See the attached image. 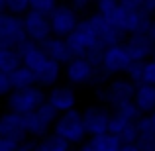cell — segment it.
Here are the masks:
<instances>
[{"label":"cell","mask_w":155,"mask_h":151,"mask_svg":"<svg viewBox=\"0 0 155 151\" xmlns=\"http://www.w3.org/2000/svg\"><path fill=\"white\" fill-rule=\"evenodd\" d=\"M112 22L124 38H130L136 34H147L153 16L149 14L145 0H122Z\"/></svg>","instance_id":"obj_1"},{"label":"cell","mask_w":155,"mask_h":151,"mask_svg":"<svg viewBox=\"0 0 155 151\" xmlns=\"http://www.w3.org/2000/svg\"><path fill=\"white\" fill-rule=\"evenodd\" d=\"M87 22H88V28H91V34H92L94 49L98 53H104L106 49H110V47L124 43L122 41L124 35L114 26V22L108 20V18H104V16H100L98 12H91V14L87 16Z\"/></svg>","instance_id":"obj_2"},{"label":"cell","mask_w":155,"mask_h":151,"mask_svg":"<svg viewBox=\"0 0 155 151\" xmlns=\"http://www.w3.org/2000/svg\"><path fill=\"white\" fill-rule=\"evenodd\" d=\"M53 133L59 137H63L67 143L71 145H83L87 141V128H84L83 112L81 110H71L67 114H61L59 120L53 126Z\"/></svg>","instance_id":"obj_3"},{"label":"cell","mask_w":155,"mask_h":151,"mask_svg":"<svg viewBox=\"0 0 155 151\" xmlns=\"http://www.w3.org/2000/svg\"><path fill=\"white\" fill-rule=\"evenodd\" d=\"M47 102V92L41 87H31L26 90H14L6 98V108L8 112L20 114V116H28L39 110Z\"/></svg>","instance_id":"obj_4"},{"label":"cell","mask_w":155,"mask_h":151,"mask_svg":"<svg viewBox=\"0 0 155 151\" xmlns=\"http://www.w3.org/2000/svg\"><path fill=\"white\" fill-rule=\"evenodd\" d=\"M136 88H137V84L132 83L126 75L116 77V79H112L106 87L98 88V100H100V104H106L108 108L116 110L118 106L134 100Z\"/></svg>","instance_id":"obj_5"},{"label":"cell","mask_w":155,"mask_h":151,"mask_svg":"<svg viewBox=\"0 0 155 151\" xmlns=\"http://www.w3.org/2000/svg\"><path fill=\"white\" fill-rule=\"evenodd\" d=\"M61 114L57 112L55 108L49 104V102H45V104L41 106L39 110H35L34 114H28L26 118V130H28V136H30V140H43V137H47L49 133H53V126H55V122L59 120Z\"/></svg>","instance_id":"obj_6"},{"label":"cell","mask_w":155,"mask_h":151,"mask_svg":"<svg viewBox=\"0 0 155 151\" xmlns=\"http://www.w3.org/2000/svg\"><path fill=\"white\" fill-rule=\"evenodd\" d=\"M30 41L24 26V18L12 14H0V47L4 49H22Z\"/></svg>","instance_id":"obj_7"},{"label":"cell","mask_w":155,"mask_h":151,"mask_svg":"<svg viewBox=\"0 0 155 151\" xmlns=\"http://www.w3.org/2000/svg\"><path fill=\"white\" fill-rule=\"evenodd\" d=\"M112 108H108L106 104H88L83 110V120L84 128H87L88 137H98L102 133L110 132V122H112Z\"/></svg>","instance_id":"obj_8"},{"label":"cell","mask_w":155,"mask_h":151,"mask_svg":"<svg viewBox=\"0 0 155 151\" xmlns=\"http://www.w3.org/2000/svg\"><path fill=\"white\" fill-rule=\"evenodd\" d=\"M100 65L92 63L87 57H75L69 65H65V79L71 87H92Z\"/></svg>","instance_id":"obj_9"},{"label":"cell","mask_w":155,"mask_h":151,"mask_svg":"<svg viewBox=\"0 0 155 151\" xmlns=\"http://www.w3.org/2000/svg\"><path fill=\"white\" fill-rule=\"evenodd\" d=\"M132 63L134 61H132V57H130L128 49L124 47V43H120V45H114V47H110V49H106L102 53L100 69H102V73L108 79L110 77L116 79V77H124Z\"/></svg>","instance_id":"obj_10"},{"label":"cell","mask_w":155,"mask_h":151,"mask_svg":"<svg viewBox=\"0 0 155 151\" xmlns=\"http://www.w3.org/2000/svg\"><path fill=\"white\" fill-rule=\"evenodd\" d=\"M51 20V30L55 38L67 39L73 31L77 30V26L81 24V14L71 6V4H59L57 10L49 16Z\"/></svg>","instance_id":"obj_11"},{"label":"cell","mask_w":155,"mask_h":151,"mask_svg":"<svg viewBox=\"0 0 155 151\" xmlns=\"http://www.w3.org/2000/svg\"><path fill=\"white\" fill-rule=\"evenodd\" d=\"M24 26H26V34L28 39L38 45H43L47 39L53 38V30H51V20L49 16H43L35 10H30L24 16Z\"/></svg>","instance_id":"obj_12"},{"label":"cell","mask_w":155,"mask_h":151,"mask_svg":"<svg viewBox=\"0 0 155 151\" xmlns=\"http://www.w3.org/2000/svg\"><path fill=\"white\" fill-rule=\"evenodd\" d=\"M0 137L2 140H12L16 143H24L30 140L26 130V118L14 112H4L0 118Z\"/></svg>","instance_id":"obj_13"},{"label":"cell","mask_w":155,"mask_h":151,"mask_svg":"<svg viewBox=\"0 0 155 151\" xmlns=\"http://www.w3.org/2000/svg\"><path fill=\"white\" fill-rule=\"evenodd\" d=\"M124 47L128 49L134 63H147L153 59L155 43L147 34H136L124 39Z\"/></svg>","instance_id":"obj_14"},{"label":"cell","mask_w":155,"mask_h":151,"mask_svg":"<svg viewBox=\"0 0 155 151\" xmlns=\"http://www.w3.org/2000/svg\"><path fill=\"white\" fill-rule=\"evenodd\" d=\"M47 102L57 110L59 114H67L71 110H77V92L71 84H57L47 92Z\"/></svg>","instance_id":"obj_15"},{"label":"cell","mask_w":155,"mask_h":151,"mask_svg":"<svg viewBox=\"0 0 155 151\" xmlns=\"http://www.w3.org/2000/svg\"><path fill=\"white\" fill-rule=\"evenodd\" d=\"M20 53H22L24 67H28L35 77H38L51 61V57L43 51V47L38 45V43H34V41H28L26 45L20 49Z\"/></svg>","instance_id":"obj_16"},{"label":"cell","mask_w":155,"mask_h":151,"mask_svg":"<svg viewBox=\"0 0 155 151\" xmlns=\"http://www.w3.org/2000/svg\"><path fill=\"white\" fill-rule=\"evenodd\" d=\"M41 47L53 61H57V63H61V65H69L73 59H75V55H73L67 39H61V38H55V35H53V38L47 39Z\"/></svg>","instance_id":"obj_17"},{"label":"cell","mask_w":155,"mask_h":151,"mask_svg":"<svg viewBox=\"0 0 155 151\" xmlns=\"http://www.w3.org/2000/svg\"><path fill=\"white\" fill-rule=\"evenodd\" d=\"M134 104L137 106L143 116H151L155 112V87L147 83L137 84L136 94H134Z\"/></svg>","instance_id":"obj_18"},{"label":"cell","mask_w":155,"mask_h":151,"mask_svg":"<svg viewBox=\"0 0 155 151\" xmlns=\"http://www.w3.org/2000/svg\"><path fill=\"white\" fill-rule=\"evenodd\" d=\"M137 132H140V140H137V147L141 151H155V126L149 116H141L136 122Z\"/></svg>","instance_id":"obj_19"},{"label":"cell","mask_w":155,"mask_h":151,"mask_svg":"<svg viewBox=\"0 0 155 151\" xmlns=\"http://www.w3.org/2000/svg\"><path fill=\"white\" fill-rule=\"evenodd\" d=\"M63 75H65L63 65L51 59L49 65H47V67L38 75V87H41L43 90H45V88H49V90H51L53 87H57V84H59V79Z\"/></svg>","instance_id":"obj_20"},{"label":"cell","mask_w":155,"mask_h":151,"mask_svg":"<svg viewBox=\"0 0 155 151\" xmlns=\"http://www.w3.org/2000/svg\"><path fill=\"white\" fill-rule=\"evenodd\" d=\"M20 67H24L22 53L18 49H4V47H0V73L2 75H12Z\"/></svg>","instance_id":"obj_21"},{"label":"cell","mask_w":155,"mask_h":151,"mask_svg":"<svg viewBox=\"0 0 155 151\" xmlns=\"http://www.w3.org/2000/svg\"><path fill=\"white\" fill-rule=\"evenodd\" d=\"M10 80H12L14 90H26V88L38 87V77H35L28 67H20L16 73H12Z\"/></svg>","instance_id":"obj_22"},{"label":"cell","mask_w":155,"mask_h":151,"mask_svg":"<svg viewBox=\"0 0 155 151\" xmlns=\"http://www.w3.org/2000/svg\"><path fill=\"white\" fill-rule=\"evenodd\" d=\"M34 151H71V143L63 140V137L49 133L47 137L35 141V149Z\"/></svg>","instance_id":"obj_23"},{"label":"cell","mask_w":155,"mask_h":151,"mask_svg":"<svg viewBox=\"0 0 155 151\" xmlns=\"http://www.w3.org/2000/svg\"><path fill=\"white\" fill-rule=\"evenodd\" d=\"M31 10V2L28 0H0V14H12V16H24Z\"/></svg>","instance_id":"obj_24"},{"label":"cell","mask_w":155,"mask_h":151,"mask_svg":"<svg viewBox=\"0 0 155 151\" xmlns=\"http://www.w3.org/2000/svg\"><path fill=\"white\" fill-rule=\"evenodd\" d=\"M92 141H94V145L98 147V151H120L122 149V140L118 136H114V133H102V136L98 137H91Z\"/></svg>","instance_id":"obj_25"},{"label":"cell","mask_w":155,"mask_h":151,"mask_svg":"<svg viewBox=\"0 0 155 151\" xmlns=\"http://www.w3.org/2000/svg\"><path fill=\"white\" fill-rule=\"evenodd\" d=\"M114 112H116L118 116H122L124 120L132 122V124H136V122L140 120L141 116H143V114H141L140 110H137V106L134 104V100H132V102H126V104H122V106H118V108L114 110Z\"/></svg>","instance_id":"obj_26"},{"label":"cell","mask_w":155,"mask_h":151,"mask_svg":"<svg viewBox=\"0 0 155 151\" xmlns=\"http://www.w3.org/2000/svg\"><path fill=\"white\" fill-rule=\"evenodd\" d=\"M118 6H120V2H116V0H102V2H98L94 6V12H98L100 16L112 20L118 12Z\"/></svg>","instance_id":"obj_27"},{"label":"cell","mask_w":155,"mask_h":151,"mask_svg":"<svg viewBox=\"0 0 155 151\" xmlns=\"http://www.w3.org/2000/svg\"><path fill=\"white\" fill-rule=\"evenodd\" d=\"M57 6H59V4H57L55 0H31V10L39 12V14H43V16H51L53 12L57 10Z\"/></svg>","instance_id":"obj_28"},{"label":"cell","mask_w":155,"mask_h":151,"mask_svg":"<svg viewBox=\"0 0 155 151\" xmlns=\"http://www.w3.org/2000/svg\"><path fill=\"white\" fill-rule=\"evenodd\" d=\"M143 67H145V63H132L130 69L126 71V77H128L132 83L141 84L143 83Z\"/></svg>","instance_id":"obj_29"},{"label":"cell","mask_w":155,"mask_h":151,"mask_svg":"<svg viewBox=\"0 0 155 151\" xmlns=\"http://www.w3.org/2000/svg\"><path fill=\"white\" fill-rule=\"evenodd\" d=\"M128 126H132V122H128V120H124L122 116H118L116 112H114V116H112V122H110V133H114V136H118L120 137L122 136V132H124Z\"/></svg>","instance_id":"obj_30"},{"label":"cell","mask_w":155,"mask_h":151,"mask_svg":"<svg viewBox=\"0 0 155 151\" xmlns=\"http://www.w3.org/2000/svg\"><path fill=\"white\" fill-rule=\"evenodd\" d=\"M143 83L155 87V59L145 63V67H143Z\"/></svg>","instance_id":"obj_31"},{"label":"cell","mask_w":155,"mask_h":151,"mask_svg":"<svg viewBox=\"0 0 155 151\" xmlns=\"http://www.w3.org/2000/svg\"><path fill=\"white\" fill-rule=\"evenodd\" d=\"M12 92H14V87H12L10 75H2V73H0V94H4L8 98Z\"/></svg>","instance_id":"obj_32"},{"label":"cell","mask_w":155,"mask_h":151,"mask_svg":"<svg viewBox=\"0 0 155 151\" xmlns=\"http://www.w3.org/2000/svg\"><path fill=\"white\" fill-rule=\"evenodd\" d=\"M71 6L75 8V10L79 12L81 16H83V14H87V12L91 10V2H88V0H73V2H71Z\"/></svg>","instance_id":"obj_33"},{"label":"cell","mask_w":155,"mask_h":151,"mask_svg":"<svg viewBox=\"0 0 155 151\" xmlns=\"http://www.w3.org/2000/svg\"><path fill=\"white\" fill-rule=\"evenodd\" d=\"M77 151H98V147H96L94 141H92L91 137H88V140L84 141L83 145H79V149H77Z\"/></svg>","instance_id":"obj_34"},{"label":"cell","mask_w":155,"mask_h":151,"mask_svg":"<svg viewBox=\"0 0 155 151\" xmlns=\"http://www.w3.org/2000/svg\"><path fill=\"white\" fill-rule=\"evenodd\" d=\"M35 149V140H28L18 147V151H34Z\"/></svg>","instance_id":"obj_35"},{"label":"cell","mask_w":155,"mask_h":151,"mask_svg":"<svg viewBox=\"0 0 155 151\" xmlns=\"http://www.w3.org/2000/svg\"><path fill=\"white\" fill-rule=\"evenodd\" d=\"M145 6H147V10H149V14L155 18V0H145Z\"/></svg>","instance_id":"obj_36"},{"label":"cell","mask_w":155,"mask_h":151,"mask_svg":"<svg viewBox=\"0 0 155 151\" xmlns=\"http://www.w3.org/2000/svg\"><path fill=\"white\" fill-rule=\"evenodd\" d=\"M120 151H141L137 145H122V149Z\"/></svg>","instance_id":"obj_37"},{"label":"cell","mask_w":155,"mask_h":151,"mask_svg":"<svg viewBox=\"0 0 155 151\" xmlns=\"http://www.w3.org/2000/svg\"><path fill=\"white\" fill-rule=\"evenodd\" d=\"M147 35L153 39V43H155V18H153V24H151V28H149V31H147Z\"/></svg>","instance_id":"obj_38"},{"label":"cell","mask_w":155,"mask_h":151,"mask_svg":"<svg viewBox=\"0 0 155 151\" xmlns=\"http://www.w3.org/2000/svg\"><path fill=\"white\" fill-rule=\"evenodd\" d=\"M149 118H151V122H153V126H155V112H153V114H151Z\"/></svg>","instance_id":"obj_39"},{"label":"cell","mask_w":155,"mask_h":151,"mask_svg":"<svg viewBox=\"0 0 155 151\" xmlns=\"http://www.w3.org/2000/svg\"><path fill=\"white\" fill-rule=\"evenodd\" d=\"M153 59H155V53H153Z\"/></svg>","instance_id":"obj_40"}]
</instances>
